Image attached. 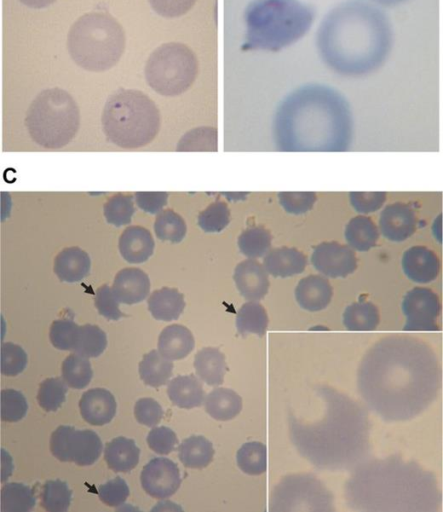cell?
<instances>
[{"instance_id": "cell-1", "label": "cell", "mask_w": 443, "mask_h": 512, "mask_svg": "<svg viewBox=\"0 0 443 512\" xmlns=\"http://www.w3.org/2000/svg\"><path fill=\"white\" fill-rule=\"evenodd\" d=\"M441 370L433 349L423 340L391 335L363 356L357 386L366 405L385 421L410 420L437 398Z\"/></svg>"}, {"instance_id": "cell-2", "label": "cell", "mask_w": 443, "mask_h": 512, "mask_svg": "<svg viewBox=\"0 0 443 512\" xmlns=\"http://www.w3.org/2000/svg\"><path fill=\"white\" fill-rule=\"evenodd\" d=\"M393 45L387 14L367 0H346L322 19L316 47L323 63L345 77H361L378 70Z\"/></svg>"}, {"instance_id": "cell-3", "label": "cell", "mask_w": 443, "mask_h": 512, "mask_svg": "<svg viewBox=\"0 0 443 512\" xmlns=\"http://www.w3.org/2000/svg\"><path fill=\"white\" fill-rule=\"evenodd\" d=\"M344 493L349 508L364 512H436L441 504L435 475L399 455L364 460Z\"/></svg>"}, {"instance_id": "cell-4", "label": "cell", "mask_w": 443, "mask_h": 512, "mask_svg": "<svg viewBox=\"0 0 443 512\" xmlns=\"http://www.w3.org/2000/svg\"><path fill=\"white\" fill-rule=\"evenodd\" d=\"M320 394L326 403L323 418L313 424L292 419L293 442L320 468L353 470L369 458L371 450L367 410L333 388L322 387Z\"/></svg>"}, {"instance_id": "cell-5", "label": "cell", "mask_w": 443, "mask_h": 512, "mask_svg": "<svg viewBox=\"0 0 443 512\" xmlns=\"http://www.w3.org/2000/svg\"><path fill=\"white\" fill-rule=\"evenodd\" d=\"M316 11L300 0H252L246 6L243 50L277 52L291 46L311 28Z\"/></svg>"}, {"instance_id": "cell-6", "label": "cell", "mask_w": 443, "mask_h": 512, "mask_svg": "<svg viewBox=\"0 0 443 512\" xmlns=\"http://www.w3.org/2000/svg\"><path fill=\"white\" fill-rule=\"evenodd\" d=\"M101 121L104 134L111 143L135 149L155 138L160 128V113L142 91L119 89L106 100Z\"/></svg>"}, {"instance_id": "cell-7", "label": "cell", "mask_w": 443, "mask_h": 512, "mask_svg": "<svg viewBox=\"0 0 443 512\" xmlns=\"http://www.w3.org/2000/svg\"><path fill=\"white\" fill-rule=\"evenodd\" d=\"M125 32L121 24L105 12L82 15L71 26L67 48L72 60L81 68L102 72L115 66L125 49Z\"/></svg>"}, {"instance_id": "cell-8", "label": "cell", "mask_w": 443, "mask_h": 512, "mask_svg": "<svg viewBox=\"0 0 443 512\" xmlns=\"http://www.w3.org/2000/svg\"><path fill=\"white\" fill-rule=\"evenodd\" d=\"M80 113L73 97L61 88L41 91L30 104L25 125L31 138L47 149L67 145L79 129Z\"/></svg>"}, {"instance_id": "cell-9", "label": "cell", "mask_w": 443, "mask_h": 512, "mask_svg": "<svg viewBox=\"0 0 443 512\" xmlns=\"http://www.w3.org/2000/svg\"><path fill=\"white\" fill-rule=\"evenodd\" d=\"M198 74V60L185 44L165 43L156 48L145 65L148 85L164 96H177L188 90Z\"/></svg>"}, {"instance_id": "cell-10", "label": "cell", "mask_w": 443, "mask_h": 512, "mask_svg": "<svg viewBox=\"0 0 443 512\" xmlns=\"http://www.w3.org/2000/svg\"><path fill=\"white\" fill-rule=\"evenodd\" d=\"M272 510L332 511L333 496L311 475L288 476L275 488Z\"/></svg>"}, {"instance_id": "cell-11", "label": "cell", "mask_w": 443, "mask_h": 512, "mask_svg": "<svg viewBox=\"0 0 443 512\" xmlns=\"http://www.w3.org/2000/svg\"><path fill=\"white\" fill-rule=\"evenodd\" d=\"M102 441L91 429L77 430L73 426H58L50 437V451L61 462L78 466L94 464L102 453Z\"/></svg>"}, {"instance_id": "cell-12", "label": "cell", "mask_w": 443, "mask_h": 512, "mask_svg": "<svg viewBox=\"0 0 443 512\" xmlns=\"http://www.w3.org/2000/svg\"><path fill=\"white\" fill-rule=\"evenodd\" d=\"M406 317V331H437L441 304L438 295L429 288L415 287L408 291L402 301Z\"/></svg>"}, {"instance_id": "cell-13", "label": "cell", "mask_w": 443, "mask_h": 512, "mask_svg": "<svg viewBox=\"0 0 443 512\" xmlns=\"http://www.w3.org/2000/svg\"><path fill=\"white\" fill-rule=\"evenodd\" d=\"M140 481L143 490L156 499L171 497L182 482L177 464L165 457L153 458L145 464Z\"/></svg>"}, {"instance_id": "cell-14", "label": "cell", "mask_w": 443, "mask_h": 512, "mask_svg": "<svg viewBox=\"0 0 443 512\" xmlns=\"http://www.w3.org/2000/svg\"><path fill=\"white\" fill-rule=\"evenodd\" d=\"M311 262L321 274L331 277H346L357 268L353 250L338 242H322L312 252Z\"/></svg>"}, {"instance_id": "cell-15", "label": "cell", "mask_w": 443, "mask_h": 512, "mask_svg": "<svg viewBox=\"0 0 443 512\" xmlns=\"http://www.w3.org/2000/svg\"><path fill=\"white\" fill-rule=\"evenodd\" d=\"M379 227L382 235L388 240L394 242L404 241L415 232V213L408 204L401 202L392 203L381 212Z\"/></svg>"}, {"instance_id": "cell-16", "label": "cell", "mask_w": 443, "mask_h": 512, "mask_svg": "<svg viewBox=\"0 0 443 512\" xmlns=\"http://www.w3.org/2000/svg\"><path fill=\"white\" fill-rule=\"evenodd\" d=\"M233 279L239 293L250 301L263 299L270 285L264 266L251 258L236 266Z\"/></svg>"}, {"instance_id": "cell-17", "label": "cell", "mask_w": 443, "mask_h": 512, "mask_svg": "<svg viewBox=\"0 0 443 512\" xmlns=\"http://www.w3.org/2000/svg\"><path fill=\"white\" fill-rule=\"evenodd\" d=\"M82 418L93 426L108 424L115 416L117 404L113 394L104 388L84 392L79 401Z\"/></svg>"}, {"instance_id": "cell-18", "label": "cell", "mask_w": 443, "mask_h": 512, "mask_svg": "<svg viewBox=\"0 0 443 512\" xmlns=\"http://www.w3.org/2000/svg\"><path fill=\"white\" fill-rule=\"evenodd\" d=\"M405 275L416 283H429L439 274L440 263L436 254L427 247L413 246L402 256Z\"/></svg>"}, {"instance_id": "cell-19", "label": "cell", "mask_w": 443, "mask_h": 512, "mask_svg": "<svg viewBox=\"0 0 443 512\" xmlns=\"http://www.w3.org/2000/svg\"><path fill=\"white\" fill-rule=\"evenodd\" d=\"M112 291L119 303L136 304L148 296L150 280L139 268H123L114 278Z\"/></svg>"}, {"instance_id": "cell-20", "label": "cell", "mask_w": 443, "mask_h": 512, "mask_svg": "<svg viewBox=\"0 0 443 512\" xmlns=\"http://www.w3.org/2000/svg\"><path fill=\"white\" fill-rule=\"evenodd\" d=\"M333 295L329 281L320 275L302 278L295 288V298L299 306L310 312L325 309Z\"/></svg>"}, {"instance_id": "cell-21", "label": "cell", "mask_w": 443, "mask_h": 512, "mask_svg": "<svg viewBox=\"0 0 443 512\" xmlns=\"http://www.w3.org/2000/svg\"><path fill=\"white\" fill-rule=\"evenodd\" d=\"M154 244L149 230L141 226H130L122 232L118 247L127 262L142 263L152 255Z\"/></svg>"}, {"instance_id": "cell-22", "label": "cell", "mask_w": 443, "mask_h": 512, "mask_svg": "<svg viewBox=\"0 0 443 512\" xmlns=\"http://www.w3.org/2000/svg\"><path fill=\"white\" fill-rule=\"evenodd\" d=\"M89 255L79 247H67L60 251L54 260V272L57 277L68 283L79 282L90 271Z\"/></svg>"}, {"instance_id": "cell-23", "label": "cell", "mask_w": 443, "mask_h": 512, "mask_svg": "<svg viewBox=\"0 0 443 512\" xmlns=\"http://www.w3.org/2000/svg\"><path fill=\"white\" fill-rule=\"evenodd\" d=\"M306 256L296 248L279 247L266 253L265 270L274 277H291L304 271Z\"/></svg>"}, {"instance_id": "cell-24", "label": "cell", "mask_w": 443, "mask_h": 512, "mask_svg": "<svg viewBox=\"0 0 443 512\" xmlns=\"http://www.w3.org/2000/svg\"><path fill=\"white\" fill-rule=\"evenodd\" d=\"M194 346L195 341L191 331L180 324L165 327L158 338V351L169 360L185 358Z\"/></svg>"}, {"instance_id": "cell-25", "label": "cell", "mask_w": 443, "mask_h": 512, "mask_svg": "<svg viewBox=\"0 0 443 512\" xmlns=\"http://www.w3.org/2000/svg\"><path fill=\"white\" fill-rule=\"evenodd\" d=\"M140 456V449L133 439L119 436L106 443L104 459L114 472L128 473L134 469Z\"/></svg>"}, {"instance_id": "cell-26", "label": "cell", "mask_w": 443, "mask_h": 512, "mask_svg": "<svg viewBox=\"0 0 443 512\" xmlns=\"http://www.w3.org/2000/svg\"><path fill=\"white\" fill-rule=\"evenodd\" d=\"M167 394L172 404L183 409L199 407L205 399L202 383L193 374L173 378L168 383Z\"/></svg>"}, {"instance_id": "cell-27", "label": "cell", "mask_w": 443, "mask_h": 512, "mask_svg": "<svg viewBox=\"0 0 443 512\" xmlns=\"http://www.w3.org/2000/svg\"><path fill=\"white\" fill-rule=\"evenodd\" d=\"M147 304L151 315L160 321L178 319L185 308L184 295L176 288L169 287L153 291Z\"/></svg>"}, {"instance_id": "cell-28", "label": "cell", "mask_w": 443, "mask_h": 512, "mask_svg": "<svg viewBox=\"0 0 443 512\" xmlns=\"http://www.w3.org/2000/svg\"><path fill=\"white\" fill-rule=\"evenodd\" d=\"M194 368L197 376L209 386L223 383L227 371L224 354L214 347H205L196 353Z\"/></svg>"}, {"instance_id": "cell-29", "label": "cell", "mask_w": 443, "mask_h": 512, "mask_svg": "<svg viewBox=\"0 0 443 512\" xmlns=\"http://www.w3.org/2000/svg\"><path fill=\"white\" fill-rule=\"evenodd\" d=\"M205 411L214 419L227 421L242 409V398L232 389L216 388L204 399Z\"/></svg>"}, {"instance_id": "cell-30", "label": "cell", "mask_w": 443, "mask_h": 512, "mask_svg": "<svg viewBox=\"0 0 443 512\" xmlns=\"http://www.w3.org/2000/svg\"><path fill=\"white\" fill-rule=\"evenodd\" d=\"M178 458L187 468L202 469L213 460V444L202 435H192L178 446Z\"/></svg>"}, {"instance_id": "cell-31", "label": "cell", "mask_w": 443, "mask_h": 512, "mask_svg": "<svg viewBox=\"0 0 443 512\" xmlns=\"http://www.w3.org/2000/svg\"><path fill=\"white\" fill-rule=\"evenodd\" d=\"M172 371L173 363L157 350H151L144 354L139 363L141 380L145 385L154 388L167 384L172 376Z\"/></svg>"}, {"instance_id": "cell-32", "label": "cell", "mask_w": 443, "mask_h": 512, "mask_svg": "<svg viewBox=\"0 0 443 512\" xmlns=\"http://www.w3.org/2000/svg\"><path fill=\"white\" fill-rule=\"evenodd\" d=\"M378 236L376 225L366 216L352 218L345 228L347 243L351 248L358 251H367L374 247Z\"/></svg>"}, {"instance_id": "cell-33", "label": "cell", "mask_w": 443, "mask_h": 512, "mask_svg": "<svg viewBox=\"0 0 443 512\" xmlns=\"http://www.w3.org/2000/svg\"><path fill=\"white\" fill-rule=\"evenodd\" d=\"M380 321L377 307L367 301L349 305L343 313V324L351 331L374 330Z\"/></svg>"}, {"instance_id": "cell-34", "label": "cell", "mask_w": 443, "mask_h": 512, "mask_svg": "<svg viewBox=\"0 0 443 512\" xmlns=\"http://www.w3.org/2000/svg\"><path fill=\"white\" fill-rule=\"evenodd\" d=\"M268 315L265 308L255 302L244 303L239 309L236 317V328L243 337L254 333L260 337L266 333L268 327Z\"/></svg>"}, {"instance_id": "cell-35", "label": "cell", "mask_w": 443, "mask_h": 512, "mask_svg": "<svg viewBox=\"0 0 443 512\" xmlns=\"http://www.w3.org/2000/svg\"><path fill=\"white\" fill-rule=\"evenodd\" d=\"M34 489L23 483H6L1 488V510L3 512H27L34 508Z\"/></svg>"}, {"instance_id": "cell-36", "label": "cell", "mask_w": 443, "mask_h": 512, "mask_svg": "<svg viewBox=\"0 0 443 512\" xmlns=\"http://www.w3.org/2000/svg\"><path fill=\"white\" fill-rule=\"evenodd\" d=\"M107 346L106 333L97 325H79L73 351L86 358L98 357Z\"/></svg>"}, {"instance_id": "cell-37", "label": "cell", "mask_w": 443, "mask_h": 512, "mask_svg": "<svg viewBox=\"0 0 443 512\" xmlns=\"http://www.w3.org/2000/svg\"><path fill=\"white\" fill-rule=\"evenodd\" d=\"M238 467L248 475H260L267 469V448L262 442L244 443L237 451Z\"/></svg>"}, {"instance_id": "cell-38", "label": "cell", "mask_w": 443, "mask_h": 512, "mask_svg": "<svg viewBox=\"0 0 443 512\" xmlns=\"http://www.w3.org/2000/svg\"><path fill=\"white\" fill-rule=\"evenodd\" d=\"M62 378L70 388L83 389L91 381L93 371L88 358L77 353L68 355L62 363Z\"/></svg>"}, {"instance_id": "cell-39", "label": "cell", "mask_w": 443, "mask_h": 512, "mask_svg": "<svg viewBox=\"0 0 443 512\" xmlns=\"http://www.w3.org/2000/svg\"><path fill=\"white\" fill-rule=\"evenodd\" d=\"M72 491L67 483L56 479L46 481L40 492V504L49 512H66L71 504Z\"/></svg>"}, {"instance_id": "cell-40", "label": "cell", "mask_w": 443, "mask_h": 512, "mask_svg": "<svg viewBox=\"0 0 443 512\" xmlns=\"http://www.w3.org/2000/svg\"><path fill=\"white\" fill-rule=\"evenodd\" d=\"M186 230L184 219L175 211L166 209L157 214L154 231L160 240L179 243L185 237Z\"/></svg>"}, {"instance_id": "cell-41", "label": "cell", "mask_w": 443, "mask_h": 512, "mask_svg": "<svg viewBox=\"0 0 443 512\" xmlns=\"http://www.w3.org/2000/svg\"><path fill=\"white\" fill-rule=\"evenodd\" d=\"M272 236L263 227H251L244 230L238 237L241 253L251 259L262 257L271 247Z\"/></svg>"}, {"instance_id": "cell-42", "label": "cell", "mask_w": 443, "mask_h": 512, "mask_svg": "<svg viewBox=\"0 0 443 512\" xmlns=\"http://www.w3.org/2000/svg\"><path fill=\"white\" fill-rule=\"evenodd\" d=\"M103 212L107 222L116 227L129 224L135 213L133 196L124 193L114 194L105 202Z\"/></svg>"}, {"instance_id": "cell-43", "label": "cell", "mask_w": 443, "mask_h": 512, "mask_svg": "<svg viewBox=\"0 0 443 512\" xmlns=\"http://www.w3.org/2000/svg\"><path fill=\"white\" fill-rule=\"evenodd\" d=\"M67 383L63 378H47L40 383L37 401L39 406L47 412L56 411L66 399Z\"/></svg>"}, {"instance_id": "cell-44", "label": "cell", "mask_w": 443, "mask_h": 512, "mask_svg": "<svg viewBox=\"0 0 443 512\" xmlns=\"http://www.w3.org/2000/svg\"><path fill=\"white\" fill-rule=\"evenodd\" d=\"M198 225L205 232H220L230 222V210L223 201L216 200L198 215Z\"/></svg>"}, {"instance_id": "cell-45", "label": "cell", "mask_w": 443, "mask_h": 512, "mask_svg": "<svg viewBox=\"0 0 443 512\" xmlns=\"http://www.w3.org/2000/svg\"><path fill=\"white\" fill-rule=\"evenodd\" d=\"M28 410L25 396L18 390L3 389L1 391V420L17 422L23 419Z\"/></svg>"}, {"instance_id": "cell-46", "label": "cell", "mask_w": 443, "mask_h": 512, "mask_svg": "<svg viewBox=\"0 0 443 512\" xmlns=\"http://www.w3.org/2000/svg\"><path fill=\"white\" fill-rule=\"evenodd\" d=\"M78 327L70 318L53 321L49 330L52 345L59 350L73 351Z\"/></svg>"}, {"instance_id": "cell-47", "label": "cell", "mask_w": 443, "mask_h": 512, "mask_svg": "<svg viewBox=\"0 0 443 512\" xmlns=\"http://www.w3.org/2000/svg\"><path fill=\"white\" fill-rule=\"evenodd\" d=\"M28 357L22 347L12 342L1 344V373L17 376L26 368Z\"/></svg>"}, {"instance_id": "cell-48", "label": "cell", "mask_w": 443, "mask_h": 512, "mask_svg": "<svg viewBox=\"0 0 443 512\" xmlns=\"http://www.w3.org/2000/svg\"><path fill=\"white\" fill-rule=\"evenodd\" d=\"M129 493L126 481L120 476L108 480L97 489L99 499L109 507H118L124 504Z\"/></svg>"}, {"instance_id": "cell-49", "label": "cell", "mask_w": 443, "mask_h": 512, "mask_svg": "<svg viewBox=\"0 0 443 512\" xmlns=\"http://www.w3.org/2000/svg\"><path fill=\"white\" fill-rule=\"evenodd\" d=\"M146 440L149 448L160 455H167L174 451L179 442L176 433L166 426L153 428Z\"/></svg>"}, {"instance_id": "cell-50", "label": "cell", "mask_w": 443, "mask_h": 512, "mask_svg": "<svg viewBox=\"0 0 443 512\" xmlns=\"http://www.w3.org/2000/svg\"><path fill=\"white\" fill-rule=\"evenodd\" d=\"M278 199L286 212L303 214L313 207L316 194L314 192H280Z\"/></svg>"}, {"instance_id": "cell-51", "label": "cell", "mask_w": 443, "mask_h": 512, "mask_svg": "<svg viewBox=\"0 0 443 512\" xmlns=\"http://www.w3.org/2000/svg\"><path fill=\"white\" fill-rule=\"evenodd\" d=\"M95 306L100 315L108 320H118L124 316L119 309V302L107 284L100 286L95 293Z\"/></svg>"}, {"instance_id": "cell-52", "label": "cell", "mask_w": 443, "mask_h": 512, "mask_svg": "<svg viewBox=\"0 0 443 512\" xmlns=\"http://www.w3.org/2000/svg\"><path fill=\"white\" fill-rule=\"evenodd\" d=\"M164 411L153 398H141L134 406V416L138 423L147 427H155L162 419Z\"/></svg>"}, {"instance_id": "cell-53", "label": "cell", "mask_w": 443, "mask_h": 512, "mask_svg": "<svg viewBox=\"0 0 443 512\" xmlns=\"http://www.w3.org/2000/svg\"><path fill=\"white\" fill-rule=\"evenodd\" d=\"M350 203L360 213H371L382 207L386 200L385 192H351Z\"/></svg>"}, {"instance_id": "cell-54", "label": "cell", "mask_w": 443, "mask_h": 512, "mask_svg": "<svg viewBox=\"0 0 443 512\" xmlns=\"http://www.w3.org/2000/svg\"><path fill=\"white\" fill-rule=\"evenodd\" d=\"M196 0H149L152 9L162 17L177 18L186 14Z\"/></svg>"}, {"instance_id": "cell-55", "label": "cell", "mask_w": 443, "mask_h": 512, "mask_svg": "<svg viewBox=\"0 0 443 512\" xmlns=\"http://www.w3.org/2000/svg\"><path fill=\"white\" fill-rule=\"evenodd\" d=\"M166 192H136L135 201L140 209L147 213H159L167 204Z\"/></svg>"}, {"instance_id": "cell-56", "label": "cell", "mask_w": 443, "mask_h": 512, "mask_svg": "<svg viewBox=\"0 0 443 512\" xmlns=\"http://www.w3.org/2000/svg\"><path fill=\"white\" fill-rule=\"evenodd\" d=\"M21 3L26 5L27 7L34 8V9H41L45 8L52 3H54L56 0H19Z\"/></svg>"}, {"instance_id": "cell-57", "label": "cell", "mask_w": 443, "mask_h": 512, "mask_svg": "<svg viewBox=\"0 0 443 512\" xmlns=\"http://www.w3.org/2000/svg\"><path fill=\"white\" fill-rule=\"evenodd\" d=\"M377 6L393 7L405 3L408 0H367Z\"/></svg>"}]
</instances>
